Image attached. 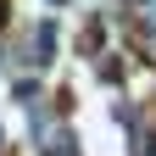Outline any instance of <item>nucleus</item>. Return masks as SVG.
Instances as JSON below:
<instances>
[{"instance_id": "1", "label": "nucleus", "mask_w": 156, "mask_h": 156, "mask_svg": "<svg viewBox=\"0 0 156 156\" xmlns=\"http://www.w3.org/2000/svg\"><path fill=\"white\" fill-rule=\"evenodd\" d=\"M34 50H39V67L50 62V50H56V23L45 17V23H39V34H34Z\"/></svg>"}, {"instance_id": "2", "label": "nucleus", "mask_w": 156, "mask_h": 156, "mask_svg": "<svg viewBox=\"0 0 156 156\" xmlns=\"http://www.w3.org/2000/svg\"><path fill=\"white\" fill-rule=\"evenodd\" d=\"M50 156H78V151H73V140H67V134H62V140L50 145Z\"/></svg>"}]
</instances>
